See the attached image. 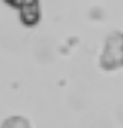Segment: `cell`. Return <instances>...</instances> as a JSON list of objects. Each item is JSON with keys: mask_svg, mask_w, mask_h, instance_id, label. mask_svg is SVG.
Returning <instances> with one entry per match:
<instances>
[{"mask_svg": "<svg viewBox=\"0 0 123 128\" xmlns=\"http://www.w3.org/2000/svg\"><path fill=\"white\" fill-rule=\"evenodd\" d=\"M10 7L18 10L21 24L28 28L35 26L41 21V3L39 0H4Z\"/></svg>", "mask_w": 123, "mask_h": 128, "instance_id": "2", "label": "cell"}, {"mask_svg": "<svg viewBox=\"0 0 123 128\" xmlns=\"http://www.w3.org/2000/svg\"><path fill=\"white\" fill-rule=\"evenodd\" d=\"M0 128H32V125H31V121L27 117L14 114L4 118L3 122L0 124Z\"/></svg>", "mask_w": 123, "mask_h": 128, "instance_id": "3", "label": "cell"}, {"mask_svg": "<svg viewBox=\"0 0 123 128\" xmlns=\"http://www.w3.org/2000/svg\"><path fill=\"white\" fill-rule=\"evenodd\" d=\"M99 67L106 72L123 68V31H112L106 35L99 54Z\"/></svg>", "mask_w": 123, "mask_h": 128, "instance_id": "1", "label": "cell"}]
</instances>
